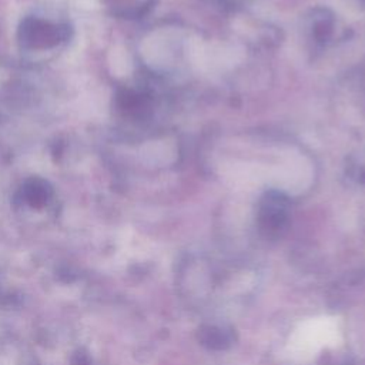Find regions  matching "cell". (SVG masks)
Segmentation results:
<instances>
[{"label": "cell", "instance_id": "obj_1", "mask_svg": "<svg viewBox=\"0 0 365 365\" xmlns=\"http://www.w3.org/2000/svg\"><path fill=\"white\" fill-rule=\"evenodd\" d=\"M279 198H269L268 202L262 207V212H261V220L262 224L267 227V230H278L282 227L287 214H285V208L281 204V201H278Z\"/></svg>", "mask_w": 365, "mask_h": 365}, {"label": "cell", "instance_id": "obj_2", "mask_svg": "<svg viewBox=\"0 0 365 365\" xmlns=\"http://www.w3.org/2000/svg\"><path fill=\"white\" fill-rule=\"evenodd\" d=\"M202 341L204 344H208V346L224 348L227 344H230V336L222 329L208 328V331L204 332Z\"/></svg>", "mask_w": 365, "mask_h": 365}]
</instances>
